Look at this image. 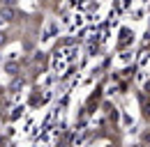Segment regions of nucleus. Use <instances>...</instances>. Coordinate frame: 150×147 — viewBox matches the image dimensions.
<instances>
[{
    "label": "nucleus",
    "instance_id": "obj_1",
    "mask_svg": "<svg viewBox=\"0 0 150 147\" xmlns=\"http://www.w3.org/2000/svg\"><path fill=\"white\" fill-rule=\"evenodd\" d=\"M12 16H14L12 9H2V18H5V21H12Z\"/></svg>",
    "mask_w": 150,
    "mask_h": 147
},
{
    "label": "nucleus",
    "instance_id": "obj_2",
    "mask_svg": "<svg viewBox=\"0 0 150 147\" xmlns=\"http://www.w3.org/2000/svg\"><path fill=\"white\" fill-rule=\"evenodd\" d=\"M2 41H5V39H2V35H0V44H2Z\"/></svg>",
    "mask_w": 150,
    "mask_h": 147
}]
</instances>
